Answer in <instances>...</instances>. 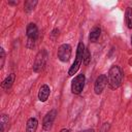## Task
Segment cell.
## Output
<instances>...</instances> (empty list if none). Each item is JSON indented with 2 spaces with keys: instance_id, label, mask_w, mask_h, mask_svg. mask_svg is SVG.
Wrapping results in <instances>:
<instances>
[{
  "instance_id": "cell-14",
  "label": "cell",
  "mask_w": 132,
  "mask_h": 132,
  "mask_svg": "<svg viewBox=\"0 0 132 132\" xmlns=\"http://www.w3.org/2000/svg\"><path fill=\"white\" fill-rule=\"evenodd\" d=\"M37 4V1H32V0H28L25 2V5H24V9L26 12H30L31 10L34 9V7L36 6Z\"/></svg>"
},
{
  "instance_id": "cell-7",
  "label": "cell",
  "mask_w": 132,
  "mask_h": 132,
  "mask_svg": "<svg viewBox=\"0 0 132 132\" xmlns=\"http://www.w3.org/2000/svg\"><path fill=\"white\" fill-rule=\"evenodd\" d=\"M57 114H58V111H57V109L54 108V109H51L44 116V118L42 120V128H43L44 131H50L52 129L53 124H54V122L56 120Z\"/></svg>"
},
{
  "instance_id": "cell-1",
  "label": "cell",
  "mask_w": 132,
  "mask_h": 132,
  "mask_svg": "<svg viewBox=\"0 0 132 132\" xmlns=\"http://www.w3.org/2000/svg\"><path fill=\"white\" fill-rule=\"evenodd\" d=\"M123 80V72L122 69L118 66V65H112L109 70H108V74H107V84L108 87L111 90H116L118 89Z\"/></svg>"
},
{
  "instance_id": "cell-11",
  "label": "cell",
  "mask_w": 132,
  "mask_h": 132,
  "mask_svg": "<svg viewBox=\"0 0 132 132\" xmlns=\"http://www.w3.org/2000/svg\"><path fill=\"white\" fill-rule=\"evenodd\" d=\"M38 127V121L36 118H30L28 119L26 123V132H36Z\"/></svg>"
},
{
  "instance_id": "cell-23",
  "label": "cell",
  "mask_w": 132,
  "mask_h": 132,
  "mask_svg": "<svg viewBox=\"0 0 132 132\" xmlns=\"http://www.w3.org/2000/svg\"><path fill=\"white\" fill-rule=\"evenodd\" d=\"M131 43H132V36H131Z\"/></svg>"
},
{
  "instance_id": "cell-22",
  "label": "cell",
  "mask_w": 132,
  "mask_h": 132,
  "mask_svg": "<svg viewBox=\"0 0 132 132\" xmlns=\"http://www.w3.org/2000/svg\"><path fill=\"white\" fill-rule=\"evenodd\" d=\"M60 132H70L68 129H66V128H63V129H61V131Z\"/></svg>"
},
{
  "instance_id": "cell-13",
  "label": "cell",
  "mask_w": 132,
  "mask_h": 132,
  "mask_svg": "<svg viewBox=\"0 0 132 132\" xmlns=\"http://www.w3.org/2000/svg\"><path fill=\"white\" fill-rule=\"evenodd\" d=\"M125 21H126V25L129 29H132V8L131 7H127L126 11H125Z\"/></svg>"
},
{
  "instance_id": "cell-19",
  "label": "cell",
  "mask_w": 132,
  "mask_h": 132,
  "mask_svg": "<svg viewBox=\"0 0 132 132\" xmlns=\"http://www.w3.org/2000/svg\"><path fill=\"white\" fill-rule=\"evenodd\" d=\"M58 36H59V30H58V29H54V30L52 31V33H51V38H52L53 40H55L56 37H58Z\"/></svg>"
},
{
  "instance_id": "cell-3",
  "label": "cell",
  "mask_w": 132,
  "mask_h": 132,
  "mask_svg": "<svg viewBox=\"0 0 132 132\" xmlns=\"http://www.w3.org/2000/svg\"><path fill=\"white\" fill-rule=\"evenodd\" d=\"M47 52L45 50H41L38 52V54L36 55V58H35V61H34V64H33V71L35 72H40L45 64H46V61H47Z\"/></svg>"
},
{
  "instance_id": "cell-21",
  "label": "cell",
  "mask_w": 132,
  "mask_h": 132,
  "mask_svg": "<svg viewBox=\"0 0 132 132\" xmlns=\"http://www.w3.org/2000/svg\"><path fill=\"white\" fill-rule=\"evenodd\" d=\"M19 2L18 1H14V2H11V1H8V4H10V5H16Z\"/></svg>"
},
{
  "instance_id": "cell-4",
  "label": "cell",
  "mask_w": 132,
  "mask_h": 132,
  "mask_svg": "<svg viewBox=\"0 0 132 132\" xmlns=\"http://www.w3.org/2000/svg\"><path fill=\"white\" fill-rule=\"evenodd\" d=\"M26 34H27V37H28V44H27V46L29 48H32L34 46L35 41L38 38V28H37V26L34 23L28 24L27 29H26Z\"/></svg>"
},
{
  "instance_id": "cell-10",
  "label": "cell",
  "mask_w": 132,
  "mask_h": 132,
  "mask_svg": "<svg viewBox=\"0 0 132 132\" xmlns=\"http://www.w3.org/2000/svg\"><path fill=\"white\" fill-rule=\"evenodd\" d=\"M14 78H15L14 73L8 74V76H7V77L2 81V84H1L2 89L5 90V91H8V90L12 87V85H13V82H14Z\"/></svg>"
},
{
  "instance_id": "cell-15",
  "label": "cell",
  "mask_w": 132,
  "mask_h": 132,
  "mask_svg": "<svg viewBox=\"0 0 132 132\" xmlns=\"http://www.w3.org/2000/svg\"><path fill=\"white\" fill-rule=\"evenodd\" d=\"M8 122H9V118H8V116H6V114H2V116H1V118H0L1 132H4L5 127H6V125L8 124Z\"/></svg>"
},
{
  "instance_id": "cell-6",
  "label": "cell",
  "mask_w": 132,
  "mask_h": 132,
  "mask_svg": "<svg viewBox=\"0 0 132 132\" xmlns=\"http://www.w3.org/2000/svg\"><path fill=\"white\" fill-rule=\"evenodd\" d=\"M71 45L68 44V43H63L59 46L58 48V52H57V56H58V59L63 62V63H66L69 61L70 57H71Z\"/></svg>"
},
{
  "instance_id": "cell-20",
  "label": "cell",
  "mask_w": 132,
  "mask_h": 132,
  "mask_svg": "<svg viewBox=\"0 0 132 132\" xmlns=\"http://www.w3.org/2000/svg\"><path fill=\"white\" fill-rule=\"evenodd\" d=\"M80 132H95L94 129H87V130H84V131H80Z\"/></svg>"
},
{
  "instance_id": "cell-8",
  "label": "cell",
  "mask_w": 132,
  "mask_h": 132,
  "mask_svg": "<svg viewBox=\"0 0 132 132\" xmlns=\"http://www.w3.org/2000/svg\"><path fill=\"white\" fill-rule=\"evenodd\" d=\"M107 85V75L106 74H100L96 80H95V84H94V92L95 94L97 95H100L103 90L105 89Z\"/></svg>"
},
{
  "instance_id": "cell-2",
  "label": "cell",
  "mask_w": 132,
  "mask_h": 132,
  "mask_svg": "<svg viewBox=\"0 0 132 132\" xmlns=\"http://www.w3.org/2000/svg\"><path fill=\"white\" fill-rule=\"evenodd\" d=\"M84 53H85V45H84V43L80 41V42H78V44H77L75 60H74V62L72 63V65L70 66V68H69V70H68V75H69V76L74 75V74L78 71V69H79V67H80V65H81V63L84 62Z\"/></svg>"
},
{
  "instance_id": "cell-17",
  "label": "cell",
  "mask_w": 132,
  "mask_h": 132,
  "mask_svg": "<svg viewBox=\"0 0 132 132\" xmlns=\"http://www.w3.org/2000/svg\"><path fill=\"white\" fill-rule=\"evenodd\" d=\"M0 60H1V62H0V68H2L3 65H4V62H5V52H4V48L3 47L0 48Z\"/></svg>"
},
{
  "instance_id": "cell-9",
  "label": "cell",
  "mask_w": 132,
  "mask_h": 132,
  "mask_svg": "<svg viewBox=\"0 0 132 132\" xmlns=\"http://www.w3.org/2000/svg\"><path fill=\"white\" fill-rule=\"evenodd\" d=\"M51 94V89L46 84H43L38 91V99L41 102H45Z\"/></svg>"
},
{
  "instance_id": "cell-16",
  "label": "cell",
  "mask_w": 132,
  "mask_h": 132,
  "mask_svg": "<svg viewBox=\"0 0 132 132\" xmlns=\"http://www.w3.org/2000/svg\"><path fill=\"white\" fill-rule=\"evenodd\" d=\"M91 61V53L89 51V48H85V53H84V63L85 65H88Z\"/></svg>"
},
{
  "instance_id": "cell-12",
  "label": "cell",
  "mask_w": 132,
  "mask_h": 132,
  "mask_svg": "<svg viewBox=\"0 0 132 132\" xmlns=\"http://www.w3.org/2000/svg\"><path fill=\"white\" fill-rule=\"evenodd\" d=\"M100 34H101V29H100V27H98V26L94 27V28L90 31V35H89L90 41H91V42H96V41L99 39Z\"/></svg>"
},
{
  "instance_id": "cell-18",
  "label": "cell",
  "mask_w": 132,
  "mask_h": 132,
  "mask_svg": "<svg viewBox=\"0 0 132 132\" xmlns=\"http://www.w3.org/2000/svg\"><path fill=\"white\" fill-rule=\"evenodd\" d=\"M109 128H110L109 123H103V125L100 128V132H108L109 131Z\"/></svg>"
},
{
  "instance_id": "cell-5",
  "label": "cell",
  "mask_w": 132,
  "mask_h": 132,
  "mask_svg": "<svg viewBox=\"0 0 132 132\" xmlns=\"http://www.w3.org/2000/svg\"><path fill=\"white\" fill-rule=\"evenodd\" d=\"M85 81H86L85 74L80 73V74H77L76 76H74V78L71 81V92L75 95L80 94L84 90Z\"/></svg>"
}]
</instances>
